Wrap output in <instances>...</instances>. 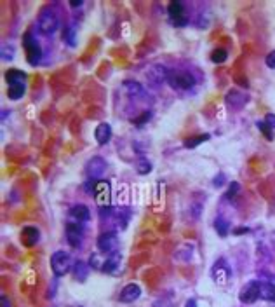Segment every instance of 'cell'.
Listing matches in <instances>:
<instances>
[{"label": "cell", "instance_id": "cell-1", "mask_svg": "<svg viewBox=\"0 0 275 307\" xmlns=\"http://www.w3.org/2000/svg\"><path fill=\"white\" fill-rule=\"evenodd\" d=\"M5 80L9 84L7 96L11 100H20L21 96L24 94V89H26V75L21 70L12 68V70H9L5 73Z\"/></svg>", "mask_w": 275, "mask_h": 307}, {"label": "cell", "instance_id": "cell-2", "mask_svg": "<svg viewBox=\"0 0 275 307\" xmlns=\"http://www.w3.org/2000/svg\"><path fill=\"white\" fill-rule=\"evenodd\" d=\"M51 269L54 272V276L61 278V276H66L68 272L73 269V260L70 257V253L66 251H54L51 257Z\"/></svg>", "mask_w": 275, "mask_h": 307}, {"label": "cell", "instance_id": "cell-3", "mask_svg": "<svg viewBox=\"0 0 275 307\" xmlns=\"http://www.w3.org/2000/svg\"><path fill=\"white\" fill-rule=\"evenodd\" d=\"M39 28L44 35H52L60 28V16H58V12L52 11V9L42 11V14L39 18Z\"/></svg>", "mask_w": 275, "mask_h": 307}, {"label": "cell", "instance_id": "cell-4", "mask_svg": "<svg viewBox=\"0 0 275 307\" xmlns=\"http://www.w3.org/2000/svg\"><path fill=\"white\" fill-rule=\"evenodd\" d=\"M23 46L24 51H26V60L32 67H37L40 63V58H42V49H40L39 42L33 39L32 33H24L23 37Z\"/></svg>", "mask_w": 275, "mask_h": 307}, {"label": "cell", "instance_id": "cell-5", "mask_svg": "<svg viewBox=\"0 0 275 307\" xmlns=\"http://www.w3.org/2000/svg\"><path fill=\"white\" fill-rule=\"evenodd\" d=\"M168 82L174 89H190L195 86V79L185 70H169Z\"/></svg>", "mask_w": 275, "mask_h": 307}, {"label": "cell", "instance_id": "cell-6", "mask_svg": "<svg viewBox=\"0 0 275 307\" xmlns=\"http://www.w3.org/2000/svg\"><path fill=\"white\" fill-rule=\"evenodd\" d=\"M82 237H84V223L80 222H68L66 223V239L72 248H79L82 244Z\"/></svg>", "mask_w": 275, "mask_h": 307}, {"label": "cell", "instance_id": "cell-7", "mask_svg": "<svg viewBox=\"0 0 275 307\" xmlns=\"http://www.w3.org/2000/svg\"><path fill=\"white\" fill-rule=\"evenodd\" d=\"M169 79V70L164 65H152V67L148 68L147 72V80L150 86H153V88H157V86H160L162 82H166V80Z\"/></svg>", "mask_w": 275, "mask_h": 307}, {"label": "cell", "instance_id": "cell-8", "mask_svg": "<svg viewBox=\"0 0 275 307\" xmlns=\"http://www.w3.org/2000/svg\"><path fill=\"white\" fill-rule=\"evenodd\" d=\"M98 250L106 253V255L115 253L119 250V237H117L115 232H103L98 237Z\"/></svg>", "mask_w": 275, "mask_h": 307}, {"label": "cell", "instance_id": "cell-9", "mask_svg": "<svg viewBox=\"0 0 275 307\" xmlns=\"http://www.w3.org/2000/svg\"><path fill=\"white\" fill-rule=\"evenodd\" d=\"M168 12H169V18H171V21L176 24V26H185V24L188 23L185 5L181 4V2H178V0H174V2H171V4H169Z\"/></svg>", "mask_w": 275, "mask_h": 307}, {"label": "cell", "instance_id": "cell-10", "mask_svg": "<svg viewBox=\"0 0 275 307\" xmlns=\"http://www.w3.org/2000/svg\"><path fill=\"white\" fill-rule=\"evenodd\" d=\"M106 171V161L103 159V157H92V159L87 161V164H85V173H87L89 178L92 180H98L103 176V173Z\"/></svg>", "mask_w": 275, "mask_h": 307}, {"label": "cell", "instance_id": "cell-11", "mask_svg": "<svg viewBox=\"0 0 275 307\" xmlns=\"http://www.w3.org/2000/svg\"><path fill=\"white\" fill-rule=\"evenodd\" d=\"M240 302L242 304H253L259 299V281H251L240 290L239 295Z\"/></svg>", "mask_w": 275, "mask_h": 307}, {"label": "cell", "instance_id": "cell-12", "mask_svg": "<svg viewBox=\"0 0 275 307\" xmlns=\"http://www.w3.org/2000/svg\"><path fill=\"white\" fill-rule=\"evenodd\" d=\"M94 197H96V203L100 204V206H105L108 204L110 201V184L105 182V180H100V182H94Z\"/></svg>", "mask_w": 275, "mask_h": 307}, {"label": "cell", "instance_id": "cell-13", "mask_svg": "<svg viewBox=\"0 0 275 307\" xmlns=\"http://www.w3.org/2000/svg\"><path fill=\"white\" fill-rule=\"evenodd\" d=\"M141 297V288L138 286V284L131 283V284H126V286L122 288V291H120L119 295V300L122 304H131L134 302V300H138Z\"/></svg>", "mask_w": 275, "mask_h": 307}, {"label": "cell", "instance_id": "cell-14", "mask_svg": "<svg viewBox=\"0 0 275 307\" xmlns=\"http://www.w3.org/2000/svg\"><path fill=\"white\" fill-rule=\"evenodd\" d=\"M70 216H72L75 222L85 223L91 220V212H89V208L85 206V204H75V206H72V210H70Z\"/></svg>", "mask_w": 275, "mask_h": 307}, {"label": "cell", "instance_id": "cell-15", "mask_svg": "<svg viewBox=\"0 0 275 307\" xmlns=\"http://www.w3.org/2000/svg\"><path fill=\"white\" fill-rule=\"evenodd\" d=\"M94 136H96V142L100 145H106L108 142H110V138H112V126L108 122H101L100 126L96 128Z\"/></svg>", "mask_w": 275, "mask_h": 307}, {"label": "cell", "instance_id": "cell-16", "mask_svg": "<svg viewBox=\"0 0 275 307\" xmlns=\"http://www.w3.org/2000/svg\"><path fill=\"white\" fill-rule=\"evenodd\" d=\"M227 103L230 105L232 108H242L244 103H246V96L237 91V89H232L227 94Z\"/></svg>", "mask_w": 275, "mask_h": 307}, {"label": "cell", "instance_id": "cell-17", "mask_svg": "<svg viewBox=\"0 0 275 307\" xmlns=\"http://www.w3.org/2000/svg\"><path fill=\"white\" fill-rule=\"evenodd\" d=\"M259 299L268 300V302L275 304V284L259 281Z\"/></svg>", "mask_w": 275, "mask_h": 307}, {"label": "cell", "instance_id": "cell-18", "mask_svg": "<svg viewBox=\"0 0 275 307\" xmlns=\"http://www.w3.org/2000/svg\"><path fill=\"white\" fill-rule=\"evenodd\" d=\"M228 274H230V272H228V267L225 265L223 262L216 263L214 269H212V278H214V281H216V283H219V284L227 283Z\"/></svg>", "mask_w": 275, "mask_h": 307}, {"label": "cell", "instance_id": "cell-19", "mask_svg": "<svg viewBox=\"0 0 275 307\" xmlns=\"http://www.w3.org/2000/svg\"><path fill=\"white\" fill-rule=\"evenodd\" d=\"M120 253L119 251H115V253H110V255H106V259H105V262H103V269L101 271H105V272H113L117 267L120 265Z\"/></svg>", "mask_w": 275, "mask_h": 307}, {"label": "cell", "instance_id": "cell-20", "mask_svg": "<svg viewBox=\"0 0 275 307\" xmlns=\"http://www.w3.org/2000/svg\"><path fill=\"white\" fill-rule=\"evenodd\" d=\"M73 274H75V279H79L80 283H84L89 276V265L82 260H79V262L73 263Z\"/></svg>", "mask_w": 275, "mask_h": 307}, {"label": "cell", "instance_id": "cell-21", "mask_svg": "<svg viewBox=\"0 0 275 307\" xmlns=\"http://www.w3.org/2000/svg\"><path fill=\"white\" fill-rule=\"evenodd\" d=\"M21 236H23V243L26 244V246H33V244L39 241L40 234L35 227H24L23 232H21Z\"/></svg>", "mask_w": 275, "mask_h": 307}, {"label": "cell", "instance_id": "cell-22", "mask_svg": "<svg viewBox=\"0 0 275 307\" xmlns=\"http://www.w3.org/2000/svg\"><path fill=\"white\" fill-rule=\"evenodd\" d=\"M124 89L127 91V94L131 96V98H138V96H143L145 94L143 88H141V84L132 82V80H126V82H124Z\"/></svg>", "mask_w": 275, "mask_h": 307}, {"label": "cell", "instance_id": "cell-23", "mask_svg": "<svg viewBox=\"0 0 275 307\" xmlns=\"http://www.w3.org/2000/svg\"><path fill=\"white\" fill-rule=\"evenodd\" d=\"M63 40L66 42L68 46H75L77 44V28L73 26V24H70V26L64 28V32H63Z\"/></svg>", "mask_w": 275, "mask_h": 307}, {"label": "cell", "instance_id": "cell-24", "mask_svg": "<svg viewBox=\"0 0 275 307\" xmlns=\"http://www.w3.org/2000/svg\"><path fill=\"white\" fill-rule=\"evenodd\" d=\"M214 227H216V231H218V234L221 236V237H227L228 231H230V223H228V220H225V218L219 216V218H216Z\"/></svg>", "mask_w": 275, "mask_h": 307}, {"label": "cell", "instance_id": "cell-25", "mask_svg": "<svg viewBox=\"0 0 275 307\" xmlns=\"http://www.w3.org/2000/svg\"><path fill=\"white\" fill-rule=\"evenodd\" d=\"M209 138H211L209 135H199V136H195V138H188L187 142H185V147H187V148H195L197 145L204 143V142H208Z\"/></svg>", "mask_w": 275, "mask_h": 307}, {"label": "cell", "instance_id": "cell-26", "mask_svg": "<svg viewBox=\"0 0 275 307\" xmlns=\"http://www.w3.org/2000/svg\"><path fill=\"white\" fill-rule=\"evenodd\" d=\"M136 169H138L140 175H147V173L152 171V164L148 163V159L141 157V159H138V163H136Z\"/></svg>", "mask_w": 275, "mask_h": 307}, {"label": "cell", "instance_id": "cell-27", "mask_svg": "<svg viewBox=\"0 0 275 307\" xmlns=\"http://www.w3.org/2000/svg\"><path fill=\"white\" fill-rule=\"evenodd\" d=\"M227 56H228V52L225 51V49H214L211 54V60L214 61V63H223V61H227Z\"/></svg>", "mask_w": 275, "mask_h": 307}, {"label": "cell", "instance_id": "cell-28", "mask_svg": "<svg viewBox=\"0 0 275 307\" xmlns=\"http://www.w3.org/2000/svg\"><path fill=\"white\" fill-rule=\"evenodd\" d=\"M14 54H16V49H14L12 44H5L2 47V60H12Z\"/></svg>", "mask_w": 275, "mask_h": 307}, {"label": "cell", "instance_id": "cell-29", "mask_svg": "<svg viewBox=\"0 0 275 307\" xmlns=\"http://www.w3.org/2000/svg\"><path fill=\"white\" fill-rule=\"evenodd\" d=\"M150 117H152V112H150V110H145L143 114H141V116L138 117V119H132V122H134L136 126H143V124L147 122V120H150Z\"/></svg>", "mask_w": 275, "mask_h": 307}, {"label": "cell", "instance_id": "cell-30", "mask_svg": "<svg viewBox=\"0 0 275 307\" xmlns=\"http://www.w3.org/2000/svg\"><path fill=\"white\" fill-rule=\"evenodd\" d=\"M258 128L261 129V131H263V135L267 136L268 140H272V133H270V129H268V126L265 122H258Z\"/></svg>", "mask_w": 275, "mask_h": 307}, {"label": "cell", "instance_id": "cell-31", "mask_svg": "<svg viewBox=\"0 0 275 307\" xmlns=\"http://www.w3.org/2000/svg\"><path fill=\"white\" fill-rule=\"evenodd\" d=\"M265 124H267L270 129L275 128V116H274V114H268V116L265 117Z\"/></svg>", "mask_w": 275, "mask_h": 307}, {"label": "cell", "instance_id": "cell-32", "mask_svg": "<svg viewBox=\"0 0 275 307\" xmlns=\"http://www.w3.org/2000/svg\"><path fill=\"white\" fill-rule=\"evenodd\" d=\"M237 190H239V184H235V182H233V184H232V187L228 189L227 197H233V195L237 194Z\"/></svg>", "mask_w": 275, "mask_h": 307}, {"label": "cell", "instance_id": "cell-33", "mask_svg": "<svg viewBox=\"0 0 275 307\" xmlns=\"http://www.w3.org/2000/svg\"><path fill=\"white\" fill-rule=\"evenodd\" d=\"M267 67L275 68V51H272L270 54L267 56Z\"/></svg>", "mask_w": 275, "mask_h": 307}, {"label": "cell", "instance_id": "cell-34", "mask_svg": "<svg viewBox=\"0 0 275 307\" xmlns=\"http://www.w3.org/2000/svg\"><path fill=\"white\" fill-rule=\"evenodd\" d=\"M2 307H11V302L5 295H2Z\"/></svg>", "mask_w": 275, "mask_h": 307}, {"label": "cell", "instance_id": "cell-35", "mask_svg": "<svg viewBox=\"0 0 275 307\" xmlns=\"http://www.w3.org/2000/svg\"><path fill=\"white\" fill-rule=\"evenodd\" d=\"M70 5H72V7H80V5H82V0H72Z\"/></svg>", "mask_w": 275, "mask_h": 307}, {"label": "cell", "instance_id": "cell-36", "mask_svg": "<svg viewBox=\"0 0 275 307\" xmlns=\"http://www.w3.org/2000/svg\"><path fill=\"white\" fill-rule=\"evenodd\" d=\"M185 307H197V302H195V300H187Z\"/></svg>", "mask_w": 275, "mask_h": 307}, {"label": "cell", "instance_id": "cell-37", "mask_svg": "<svg viewBox=\"0 0 275 307\" xmlns=\"http://www.w3.org/2000/svg\"><path fill=\"white\" fill-rule=\"evenodd\" d=\"M242 232H247V229H237L235 234H242Z\"/></svg>", "mask_w": 275, "mask_h": 307}, {"label": "cell", "instance_id": "cell-38", "mask_svg": "<svg viewBox=\"0 0 275 307\" xmlns=\"http://www.w3.org/2000/svg\"><path fill=\"white\" fill-rule=\"evenodd\" d=\"M79 307H80V306H79Z\"/></svg>", "mask_w": 275, "mask_h": 307}]
</instances>
